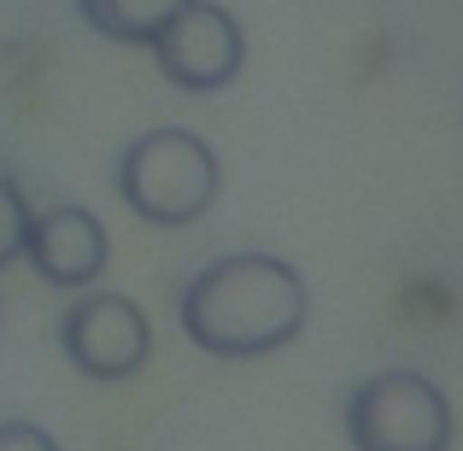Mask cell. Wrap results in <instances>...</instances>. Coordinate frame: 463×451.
<instances>
[{
	"mask_svg": "<svg viewBox=\"0 0 463 451\" xmlns=\"http://www.w3.org/2000/svg\"><path fill=\"white\" fill-rule=\"evenodd\" d=\"M311 316L306 276L270 252H229L194 270L176 294V323L212 358H264L299 340Z\"/></svg>",
	"mask_w": 463,
	"mask_h": 451,
	"instance_id": "6da1fadb",
	"label": "cell"
},
{
	"mask_svg": "<svg viewBox=\"0 0 463 451\" xmlns=\"http://www.w3.org/2000/svg\"><path fill=\"white\" fill-rule=\"evenodd\" d=\"M217 188H223V164H217L212 141H200L194 129H147L118 158L124 205L158 229L200 223L217 205Z\"/></svg>",
	"mask_w": 463,
	"mask_h": 451,
	"instance_id": "7a4b0ae2",
	"label": "cell"
},
{
	"mask_svg": "<svg viewBox=\"0 0 463 451\" xmlns=\"http://www.w3.org/2000/svg\"><path fill=\"white\" fill-rule=\"evenodd\" d=\"M352 451H452V405L417 370H382L346 399Z\"/></svg>",
	"mask_w": 463,
	"mask_h": 451,
	"instance_id": "3957f363",
	"label": "cell"
},
{
	"mask_svg": "<svg viewBox=\"0 0 463 451\" xmlns=\"http://www.w3.org/2000/svg\"><path fill=\"white\" fill-rule=\"evenodd\" d=\"M153 59H158V70H165V82H176V89H188V94H217L247 65V35H241V23H235L229 6L188 0V6L153 35Z\"/></svg>",
	"mask_w": 463,
	"mask_h": 451,
	"instance_id": "277c9868",
	"label": "cell"
},
{
	"mask_svg": "<svg viewBox=\"0 0 463 451\" xmlns=\"http://www.w3.org/2000/svg\"><path fill=\"white\" fill-rule=\"evenodd\" d=\"M59 346H65L71 370L89 375V381H129L153 352V328L136 299L82 294L71 299L65 323H59Z\"/></svg>",
	"mask_w": 463,
	"mask_h": 451,
	"instance_id": "5b68a950",
	"label": "cell"
},
{
	"mask_svg": "<svg viewBox=\"0 0 463 451\" xmlns=\"http://www.w3.org/2000/svg\"><path fill=\"white\" fill-rule=\"evenodd\" d=\"M18 258L35 264V276L53 287H94L112 258V240H106V223L82 205H47V211H30L24 223V252Z\"/></svg>",
	"mask_w": 463,
	"mask_h": 451,
	"instance_id": "8992f818",
	"label": "cell"
},
{
	"mask_svg": "<svg viewBox=\"0 0 463 451\" xmlns=\"http://www.w3.org/2000/svg\"><path fill=\"white\" fill-rule=\"evenodd\" d=\"M188 0H77V18L94 35L118 47H153V35L165 30Z\"/></svg>",
	"mask_w": 463,
	"mask_h": 451,
	"instance_id": "52a82bcc",
	"label": "cell"
},
{
	"mask_svg": "<svg viewBox=\"0 0 463 451\" xmlns=\"http://www.w3.org/2000/svg\"><path fill=\"white\" fill-rule=\"evenodd\" d=\"M35 205L24 200V188L0 170V264H12L24 252V223H30Z\"/></svg>",
	"mask_w": 463,
	"mask_h": 451,
	"instance_id": "ba28073f",
	"label": "cell"
},
{
	"mask_svg": "<svg viewBox=\"0 0 463 451\" xmlns=\"http://www.w3.org/2000/svg\"><path fill=\"white\" fill-rule=\"evenodd\" d=\"M0 451H59V446L35 422H0Z\"/></svg>",
	"mask_w": 463,
	"mask_h": 451,
	"instance_id": "9c48e42d",
	"label": "cell"
},
{
	"mask_svg": "<svg viewBox=\"0 0 463 451\" xmlns=\"http://www.w3.org/2000/svg\"><path fill=\"white\" fill-rule=\"evenodd\" d=\"M0 170H6V164H0Z\"/></svg>",
	"mask_w": 463,
	"mask_h": 451,
	"instance_id": "30bf717a",
	"label": "cell"
}]
</instances>
